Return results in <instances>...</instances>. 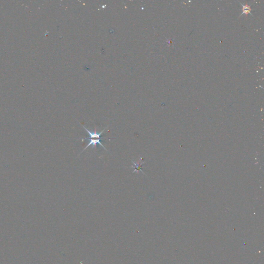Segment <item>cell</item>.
<instances>
[{
	"mask_svg": "<svg viewBox=\"0 0 264 264\" xmlns=\"http://www.w3.org/2000/svg\"><path fill=\"white\" fill-rule=\"evenodd\" d=\"M83 128L86 130L87 132H88V134L89 135V136H90V138L91 139H95V138H97V139H100V136H101V135L102 134L103 132H104L105 130H106V128H105L104 130H103L102 131H101V132H100L99 133H98L97 132V130H96V128H95L94 129V133H92V132H90L89 130H88L87 128H86L85 126H82Z\"/></svg>",
	"mask_w": 264,
	"mask_h": 264,
	"instance_id": "cell-3",
	"label": "cell"
},
{
	"mask_svg": "<svg viewBox=\"0 0 264 264\" xmlns=\"http://www.w3.org/2000/svg\"><path fill=\"white\" fill-rule=\"evenodd\" d=\"M97 143H99V144L101 145V146L103 147V148H104L105 150H106V151H107L108 152V150H107L106 148H105V147H104V146L102 145V143H101V142H100V139H95V140H94V139H91V140H90L89 143H88V145L86 147H85V148H84V150L81 152L80 154H81L85 150H86L88 147H89V146H90V145H92V148L96 149V145H97Z\"/></svg>",
	"mask_w": 264,
	"mask_h": 264,
	"instance_id": "cell-2",
	"label": "cell"
},
{
	"mask_svg": "<svg viewBox=\"0 0 264 264\" xmlns=\"http://www.w3.org/2000/svg\"><path fill=\"white\" fill-rule=\"evenodd\" d=\"M142 160H143V158H140V160L138 161L137 163H135L133 161H132L133 162V166H131V168H134V171H133V173L134 172H139V171H140L141 172L143 173V171L142 170H141V167H142V166L143 165V164H144V162L142 161Z\"/></svg>",
	"mask_w": 264,
	"mask_h": 264,
	"instance_id": "cell-1",
	"label": "cell"
}]
</instances>
